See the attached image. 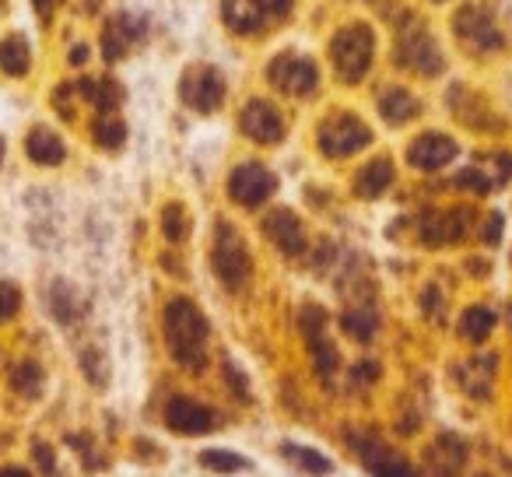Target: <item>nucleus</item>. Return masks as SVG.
I'll list each match as a JSON object with an SVG mask.
<instances>
[{"label": "nucleus", "mask_w": 512, "mask_h": 477, "mask_svg": "<svg viewBox=\"0 0 512 477\" xmlns=\"http://www.w3.org/2000/svg\"><path fill=\"white\" fill-rule=\"evenodd\" d=\"M323 309H316V306H306L302 309V316H299V327H302V334H306V341H309V355H313V365H316V372H320L323 379H334V372H337V365H341V358H337V351H334V344L323 337Z\"/></svg>", "instance_id": "nucleus-9"}, {"label": "nucleus", "mask_w": 512, "mask_h": 477, "mask_svg": "<svg viewBox=\"0 0 512 477\" xmlns=\"http://www.w3.org/2000/svg\"><path fill=\"white\" fill-rule=\"evenodd\" d=\"M372 141V130L355 113H337L320 127V151L330 158H344L362 151Z\"/></svg>", "instance_id": "nucleus-4"}, {"label": "nucleus", "mask_w": 512, "mask_h": 477, "mask_svg": "<svg viewBox=\"0 0 512 477\" xmlns=\"http://www.w3.org/2000/svg\"><path fill=\"white\" fill-rule=\"evenodd\" d=\"M179 95L197 113H214L225 102V78L214 67H190L179 81Z\"/></svg>", "instance_id": "nucleus-6"}, {"label": "nucleus", "mask_w": 512, "mask_h": 477, "mask_svg": "<svg viewBox=\"0 0 512 477\" xmlns=\"http://www.w3.org/2000/svg\"><path fill=\"white\" fill-rule=\"evenodd\" d=\"M57 4H60V0H36V8H39V15H43V18H50Z\"/></svg>", "instance_id": "nucleus-38"}, {"label": "nucleus", "mask_w": 512, "mask_h": 477, "mask_svg": "<svg viewBox=\"0 0 512 477\" xmlns=\"http://www.w3.org/2000/svg\"><path fill=\"white\" fill-rule=\"evenodd\" d=\"M165 341L179 365L204 369L207 362V320L190 299H172L165 306Z\"/></svg>", "instance_id": "nucleus-1"}, {"label": "nucleus", "mask_w": 512, "mask_h": 477, "mask_svg": "<svg viewBox=\"0 0 512 477\" xmlns=\"http://www.w3.org/2000/svg\"><path fill=\"white\" fill-rule=\"evenodd\" d=\"M397 64L407 67V71H418V74H439L442 50L435 46V39L428 36L418 22H411L397 43Z\"/></svg>", "instance_id": "nucleus-5"}, {"label": "nucleus", "mask_w": 512, "mask_h": 477, "mask_svg": "<svg viewBox=\"0 0 512 477\" xmlns=\"http://www.w3.org/2000/svg\"><path fill=\"white\" fill-rule=\"evenodd\" d=\"M225 376H228V383H232V386H239V397H242V400H249V386H246V379H242V372L235 369L232 362L225 365Z\"/></svg>", "instance_id": "nucleus-34"}, {"label": "nucleus", "mask_w": 512, "mask_h": 477, "mask_svg": "<svg viewBox=\"0 0 512 477\" xmlns=\"http://www.w3.org/2000/svg\"><path fill=\"white\" fill-rule=\"evenodd\" d=\"M351 446L358 449L362 463L376 477H421L418 470L411 467V463H404L400 456H393L379 439H369V435H351Z\"/></svg>", "instance_id": "nucleus-12"}, {"label": "nucleus", "mask_w": 512, "mask_h": 477, "mask_svg": "<svg viewBox=\"0 0 512 477\" xmlns=\"http://www.w3.org/2000/svg\"><path fill=\"white\" fill-rule=\"evenodd\" d=\"M274 193V176L260 162H242L228 176V197L242 207H260Z\"/></svg>", "instance_id": "nucleus-7"}, {"label": "nucleus", "mask_w": 512, "mask_h": 477, "mask_svg": "<svg viewBox=\"0 0 512 477\" xmlns=\"http://www.w3.org/2000/svg\"><path fill=\"white\" fill-rule=\"evenodd\" d=\"M267 78H271L274 88L288 95H313L316 85H320V71H316L313 60L295 57V53H281L267 71Z\"/></svg>", "instance_id": "nucleus-8"}, {"label": "nucleus", "mask_w": 512, "mask_h": 477, "mask_svg": "<svg viewBox=\"0 0 512 477\" xmlns=\"http://www.w3.org/2000/svg\"><path fill=\"white\" fill-rule=\"evenodd\" d=\"M463 460H467V446H463L456 435H442V439H435V446L428 449V463H432L435 477H453L456 470L463 467Z\"/></svg>", "instance_id": "nucleus-17"}, {"label": "nucleus", "mask_w": 512, "mask_h": 477, "mask_svg": "<svg viewBox=\"0 0 512 477\" xmlns=\"http://www.w3.org/2000/svg\"><path fill=\"white\" fill-rule=\"evenodd\" d=\"M18 306H22V295H18L15 285H0V323L11 320V316L18 313Z\"/></svg>", "instance_id": "nucleus-31"}, {"label": "nucleus", "mask_w": 512, "mask_h": 477, "mask_svg": "<svg viewBox=\"0 0 512 477\" xmlns=\"http://www.w3.org/2000/svg\"><path fill=\"white\" fill-rule=\"evenodd\" d=\"M211 264H214V274L221 278V285H228V288H242L249 281V274H253V260H249L242 235L235 232L232 225H225V221H221L218 232H214Z\"/></svg>", "instance_id": "nucleus-3"}, {"label": "nucleus", "mask_w": 512, "mask_h": 477, "mask_svg": "<svg viewBox=\"0 0 512 477\" xmlns=\"http://www.w3.org/2000/svg\"><path fill=\"white\" fill-rule=\"evenodd\" d=\"M372 53H376V36H372V29L362 22L341 29L334 36V46H330L337 74H341V81H351V85L365 78V71H369V64H372Z\"/></svg>", "instance_id": "nucleus-2"}, {"label": "nucleus", "mask_w": 512, "mask_h": 477, "mask_svg": "<svg viewBox=\"0 0 512 477\" xmlns=\"http://www.w3.org/2000/svg\"><path fill=\"white\" fill-rule=\"evenodd\" d=\"M0 155H4V144H0Z\"/></svg>", "instance_id": "nucleus-41"}, {"label": "nucleus", "mask_w": 512, "mask_h": 477, "mask_svg": "<svg viewBox=\"0 0 512 477\" xmlns=\"http://www.w3.org/2000/svg\"><path fill=\"white\" fill-rule=\"evenodd\" d=\"M341 327L348 330L351 337H355V341H369L372 337V330H376V323H372V316L369 313H344L341 316Z\"/></svg>", "instance_id": "nucleus-30"}, {"label": "nucleus", "mask_w": 512, "mask_h": 477, "mask_svg": "<svg viewBox=\"0 0 512 477\" xmlns=\"http://www.w3.org/2000/svg\"><path fill=\"white\" fill-rule=\"evenodd\" d=\"M379 109H383V116L390 123H407L418 116V99H414L407 88H386L383 99H379Z\"/></svg>", "instance_id": "nucleus-22"}, {"label": "nucleus", "mask_w": 512, "mask_h": 477, "mask_svg": "<svg viewBox=\"0 0 512 477\" xmlns=\"http://www.w3.org/2000/svg\"><path fill=\"white\" fill-rule=\"evenodd\" d=\"M453 32L460 39H467L470 46H477V50H498L502 46V36L491 25V11L481 8V4H467L463 11H456Z\"/></svg>", "instance_id": "nucleus-11"}, {"label": "nucleus", "mask_w": 512, "mask_h": 477, "mask_svg": "<svg viewBox=\"0 0 512 477\" xmlns=\"http://www.w3.org/2000/svg\"><path fill=\"white\" fill-rule=\"evenodd\" d=\"M36 456H39V463H43L46 474H53V470H57V467H53V456H50V449H46V446H39Z\"/></svg>", "instance_id": "nucleus-37"}, {"label": "nucleus", "mask_w": 512, "mask_h": 477, "mask_svg": "<svg viewBox=\"0 0 512 477\" xmlns=\"http://www.w3.org/2000/svg\"><path fill=\"white\" fill-rule=\"evenodd\" d=\"M253 4L264 11V18H285L292 11V0H253Z\"/></svg>", "instance_id": "nucleus-33"}, {"label": "nucleus", "mask_w": 512, "mask_h": 477, "mask_svg": "<svg viewBox=\"0 0 512 477\" xmlns=\"http://www.w3.org/2000/svg\"><path fill=\"white\" fill-rule=\"evenodd\" d=\"M221 15H225V25L239 36H249V32H260L267 25L264 11L256 8L253 0H225L221 4Z\"/></svg>", "instance_id": "nucleus-18"}, {"label": "nucleus", "mask_w": 512, "mask_h": 477, "mask_svg": "<svg viewBox=\"0 0 512 477\" xmlns=\"http://www.w3.org/2000/svg\"><path fill=\"white\" fill-rule=\"evenodd\" d=\"M0 477H32L25 467H0Z\"/></svg>", "instance_id": "nucleus-39"}, {"label": "nucleus", "mask_w": 512, "mask_h": 477, "mask_svg": "<svg viewBox=\"0 0 512 477\" xmlns=\"http://www.w3.org/2000/svg\"><path fill=\"white\" fill-rule=\"evenodd\" d=\"M491 327H495V313H491L488 306H470L467 313L460 316V334L474 344H481L484 337L491 334Z\"/></svg>", "instance_id": "nucleus-23"}, {"label": "nucleus", "mask_w": 512, "mask_h": 477, "mask_svg": "<svg viewBox=\"0 0 512 477\" xmlns=\"http://www.w3.org/2000/svg\"><path fill=\"white\" fill-rule=\"evenodd\" d=\"M25 151H29V158L39 165H60L64 162V141L46 127L32 130L29 141H25Z\"/></svg>", "instance_id": "nucleus-20"}, {"label": "nucleus", "mask_w": 512, "mask_h": 477, "mask_svg": "<svg viewBox=\"0 0 512 477\" xmlns=\"http://www.w3.org/2000/svg\"><path fill=\"white\" fill-rule=\"evenodd\" d=\"M214 421H218L214 411H207L204 404H197L190 397H176L165 407V425L179 435H207L214 428Z\"/></svg>", "instance_id": "nucleus-13"}, {"label": "nucleus", "mask_w": 512, "mask_h": 477, "mask_svg": "<svg viewBox=\"0 0 512 477\" xmlns=\"http://www.w3.org/2000/svg\"><path fill=\"white\" fill-rule=\"evenodd\" d=\"M0 67L8 74H15V78H22L29 71V46H25V39L11 36L0 43Z\"/></svg>", "instance_id": "nucleus-24"}, {"label": "nucleus", "mask_w": 512, "mask_h": 477, "mask_svg": "<svg viewBox=\"0 0 512 477\" xmlns=\"http://www.w3.org/2000/svg\"><path fill=\"white\" fill-rule=\"evenodd\" d=\"M71 60H74V64H81V60H85V46H78V50L71 53Z\"/></svg>", "instance_id": "nucleus-40"}, {"label": "nucleus", "mask_w": 512, "mask_h": 477, "mask_svg": "<svg viewBox=\"0 0 512 477\" xmlns=\"http://www.w3.org/2000/svg\"><path fill=\"white\" fill-rule=\"evenodd\" d=\"M141 32H144V22H137V18H130V15H120L116 22H109V29H106V57L116 60L137 36H141Z\"/></svg>", "instance_id": "nucleus-21"}, {"label": "nucleus", "mask_w": 512, "mask_h": 477, "mask_svg": "<svg viewBox=\"0 0 512 477\" xmlns=\"http://www.w3.org/2000/svg\"><path fill=\"white\" fill-rule=\"evenodd\" d=\"M285 456L299 463L302 470H309V474H330V460L316 453V449H309V446H295V442H288Z\"/></svg>", "instance_id": "nucleus-25"}, {"label": "nucleus", "mask_w": 512, "mask_h": 477, "mask_svg": "<svg viewBox=\"0 0 512 477\" xmlns=\"http://www.w3.org/2000/svg\"><path fill=\"white\" fill-rule=\"evenodd\" d=\"M498 235H502V218L491 214V221L484 225V239H488V243H498Z\"/></svg>", "instance_id": "nucleus-36"}, {"label": "nucleus", "mask_w": 512, "mask_h": 477, "mask_svg": "<svg viewBox=\"0 0 512 477\" xmlns=\"http://www.w3.org/2000/svg\"><path fill=\"white\" fill-rule=\"evenodd\" d=\"M11 386H15V393H22V397H36V393L43 390V372H39V365L22 362L15 369V376H11Z\"/></svg>", "instance_id": "nucleus-26"}, {"label": "nucleus", "mask_w": 512, "mask_h": 477, "mask_svg": "<svg viewBox=\"0 0 512 477\" xmlns=\"http://www.w3.org/2000/svg\"><path fill=\"white\" fill-rule=\"evenodd\" d=\"M200 463H204L207 470H218V474H235V470L249 467L242 456L228 453V449H207V453H200Z\"/></svg>", "instance_id": "nucleus-27"}, {"label": "nucleus", "mask_w": 512, "mask_h": 477, "mask_svg": "<svg viewBox=\"0 0 512 477\" xmlns=\"http://www.w3.org/2000/svg\"><path fill=\"white\" fill-rule=\"evenodd\" d=\"M123 137H127V127H123L120 120H113V116H102V120L95 123V141H99L102 148H120Z\"/></svg>", "instance_id": "nucleus-28"}, {"label": "nucleus", "mask_w": 512, "mask_h": 477, "mask_svg": "<svg viewBox=\"0 0 512 477\" xmlns=\"http://www.w3.org/2000/svg\"><path fill=\"white\" fill-rule=\"evenodd\" d=\"M162 228H165V239L169 243H179L186 235V214H183V207L179 204H169L162 211Z\"/></svg>", "instance_id": "nucleus-29"}, {"label": "nucleus", "mask_w": 512, "mask_h": 477, "mask_svg": "<svg viewBox=\"0 0 512 477\" xmlns=\"http://www.w3.org/2000/svg\"><path fill=\"white\" fill-rule=\"evenodd\" d=\"M376 376H379V365L376 362L355 365V379H362V383H369V379H376Z\"/></svg>", "instance_id": "nucleus-35"}, {"label": "nucleus", "mask_w": 512, "mask_h": 477, "mask_svg": "<svg viewBox=\"0 0 512 477\" xmlns=\"http://www.w3.org/2000/svg\"><path fill=\"white\" fill-rule=\"evenodd\" d=\"M456 183L467 186V190H477V193H488V190H491V179H488V176H481L477 169H463L460 176H456Z\"/></svg>", "instance_id": "nucleus-32"}, {"label": "nucleus", "mask_w": 512, "mask_h": 477, "mask_svg": "<svg viewBox=\"0 0 512 477\" xmlns=\"http://www.w3.org/2000/svg\"><path fill=\"white\" fill-rule=\"evenodd\" d=\"M390 183H393L390 158H372V162L355 176V193L362 200H376L379 193H386V186H390Z\"/></svg>", "instance_id": "nucleus-19"}, {"label": "nucleus", "mask_w": 512, "mask_h": 477, "mask_svg": "<svg viewBox=\"0 0 512 477\" xmlns=\"http://www.w3.org/2000/svg\"><path fill=\"white\" fill-rule=\"evenodd\" d=\"M264 232L281 253H288V257H299V253L306 250V228H302V221L295 218L288 207H278V211L267 214Z\"/></svg>", "instance_id": "nucleus-15"}, {"label": "nucleus", "mask_w": 512, "mask_h": 477, "mask_svg": "<svg viewBox=\"0 0 512 477\" xmlns=\"http://www.w3.org/2000/svg\"><path fill=\"white\" fill-rule=\"evenodd\" d=\"M456 158V141L446 134H421L418 141L407 148V162L421 172H439Z\"/></svg>", "instance_id": "nucleus-14"}, {"label": "nucleus", "mask_w": 512, "mask_h": 477, "mask_svg": "<svg viewBox=\"0 0 512 477\" xmlns=\"http://www.w3.org/2000/svg\"><path fill=\"white\" fill-rule=\"evenodd\" d=\"M239 123H242V134L253 137L256 144H278L281 137H285V120H281L278 109L264 99L246 102Z\"/></svg>", "instance_id": "nucleus-10"}, {"label": "nucleus", "mask_w": 512, "mask_h": 477, "mask_svg": "<svg viewBox=\"0 0 512 477\" xmlns=\"http://www.w3.org/2000/svg\"><path fill=\"white\" fill-rule=\"evenodd\" d=\"M470 207H453V211H435L425 218V232L421 239L425 243H453V239H463L467 235V225H470Z\"/></svg>", "instance_id": "nucleus-16"}]
</instances>
